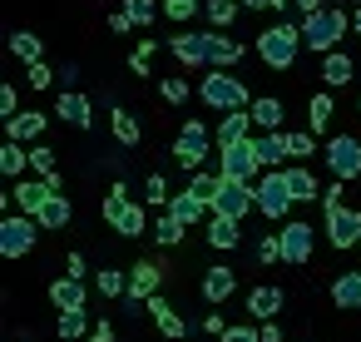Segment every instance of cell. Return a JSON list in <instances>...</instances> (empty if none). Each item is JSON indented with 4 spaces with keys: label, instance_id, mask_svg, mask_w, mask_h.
I'll return each instance as SVG.
<instances>
[{
    "label": "cell",
    "instance_id": "cell-1",
    "mask_svg": "<svg viewBox=\"0 0 361 342\" xmlns=\"http://www.w3.org/2000/svg\"><path fill=\"white\" fill-rule=\"evenodd\" d=\"M346 25H351V16H346V11L322 6V11H307V16H302V40H307V50L326 55V50H336V45H341Z\"/></svg>",
    "mask_w": 361,
    "mask_h": 342
},
{
    "label": "cell",
    "instance_id": "cell-2",
    "mask_svg": "<svg viewBox=\"0 0 361 342\" xmlns=\"http://www.w3.org/2000/svg\"><path fill=\"white\" fill-rule=\"evenodd\" d=\"M198 95H203V105H208V110H243V105H252V95H247L243 75H228V65H208V75H203Z\"/></svg>",
    "mask_w": 361,
    "mask_h": 342
},
{
    "label": "cell",
    "instance_id": "cell-3",
    "mask_svg": "<svg viewBox=\"0 0 361 342\" xmlns=\"http://www.w3.org/2000/svg\"><path fill=\"white\" fill-rule=\"evenodd\" d=\"M302 25H287V20H277V25H267L262 35H257V55L272 65V70H287L297 55H302Z\"/></svg>",
    "mask_w": 361,
    "mask_h": 342
},
{
    "label": "cell",
    "instance_id": "cell-4",
    "mask_svg": "<svg viewBox=\"0 0 361 342\" xmlns=\"http://www.w3.org/2000/svg\"><path fill=\"white\" fill-rule=\"evenodd\" d=\"M218 174H228V179H247V184H257V179L267 174L262 159H257L252 134H247V139H233V144H218Z\"/></svg>",
    "mask_w": 361,
    "mask_h": 342
},
{
    "label": "cell",
    "instance_id": "cell-5",
    "mask_svg": "<svg viewBox=\"0 0 361 342\" xmlns=\"http://www.w3.org/2000/svg\"><path fill=\"white\" fill-rule=\"evenodd\" d=\"M35 238H40V218L35 213H6L0 218V253L6 258H25L30 248H35Z\"/></svg>",
    "mask_w": 361,
    "mask_h": 342
},
{
    "label": "cell",
    "instance_id": "cell-6",
    "mask_svg": "<svg viewBox=\"0 0 361 342\" xmlns=\"http://www.w3.org/2000/svg\"><path fill=\"white\" fill-rule=\"evenodd\" d=\"M292 189H287V174L282 169H267L262 179H257V213H267L272 223H287V213H292Z\"/></svg>",
    "mask_w": 361,
    "mask_h": 342
},
{
    "label": "cell",
    "instance_id": "cell-7",
    "mask_svg": "<svg viewBox=\"0 0 361 342\" xmlns=\"http://www.w3.org/2000/svg\"><path fill=\"white\" fill-rule=\"evenodd\" d=\"M257 208V184L247 179H218V194H213V213H228V218H247Z\"/></svg>",
    "mask_w": 361,
    "mask_h": 342
},
{
    "label": "cell",
    "instance_id": "cell-8",
    "mask_svg": "<svg viewBox=\"0 0 361 342\" xmlns=\"http://www.w3.org/2000/svg\"><path fill=\"white\" fill-rule=\"evenodd\" d=\"M213 139H218V134H208L198 119H188V124L178 129V139H173V159L193 174V169H203V159L213 154Z\"/></svg>",
    "mask_w": 361,
    "mask_h": 342
},
{
    "label": "cell",
    "instance_id": "cell-9",
    "mask_svg": "<svg viewBox=\"0 0 361 342\" xmlns=\"http://www.w3.org/2000/svg\"><path fill=\"white\" fill-rule=\"evenodd\" d=\"M326 169H331V179H356L361 174V139L356 134L326 139Z\"/></svg>",
    "mask_w": 361,
    "mask_h": 342
},
{
    "label": "cell",
    "instance_id": "cell-10",
    "mask_svg": "<svg viewBox=\"0 0 361 342\" xmlns=\"http://www.w3.org/2000/svg\"><path fill=\"white\" fill-rule=\"evenodd\" d=\"M277 238H282V263H307L312 258V243H317V228L302 223V218H287Z\"/></svg>",
    "mask_w": 361,
    "mask_h": 342
},
{
    "label": "cell",
    "instance_id": "cell-11",
    "mask_svg": "<svg viewBox=\"0 0 361 342\" xmlns=\"http://www.w3.org/2000/svg\"><path fill=\"white\" fill-rule=\"evenodd\" d=\"M326 238H331V248H356L361 243V213L356 208H326Z\"/></svg>",
    "mask_w": 361,
    "mask_h": 342
},
{
    "label": "cell",
    "instance_id": "cell-12",
    "mask_svg": "<svg viewBox=\"0 0 361 342\" xmlns=\"http://www.w3.org/2000/svg\"><path fill=\"white\" fill-rule=\"evenodd\" d=\"M45 124H50V114H40V110H20V114L6 119V134L20 139V144H35V139H45Z\"/></svg>",
    "mask_w": 361,
    "mask_h": 342
},
{
    "label": "cell",
    "instance_id": "cell-13",
    "mask_svg": "<svg viewBox=\"0 0 361 342\" xmlns=\"http://www.w3.org/2000/svg\"><path fill=\"white\" fill-rule=\"evenodd\" d=\"M252 144H257L262 169H282V159H292L287 154V129H262V134H252Z\"/></svg>",
    "mask_w": 361,
    "mask_h": 342
},
{
    "label": "cell",
    "instance_id": "cell-14",
    "mask_svg": "<svg viewBox=\"0 0 361 342\" xmlns=\"http://www.w3.org/2000/svg\"><path fill=\"white\" fill-rule=\"evenodd\" d=\"M45 199H50V184H45V179H20V184L11 189V204H16L20 213H35V218H40Z\"/></svg>",
    "mask_w": 361,
    "mask_h": 342
},
{
    "label": "cell",
    "instance_id": "cell-15",
    "mask_svg": "<svg viewBox=\"0 0 361 342\" xmlns=\"http://www.w3.org/2000/svg\"><path fill=\"white\" fill-rule=\"evenodd\" d=\"M198 288H203V297H208V302H223L228 293H238V268L213 263V268L203 273V283H198Z\"/></svg>",
    "mask_w": 361,
    "mask_h": 342
},
{
    "label": "cell",
    "instance_id": "cell-16",
    "mask_svg": "<svg viewBox=\"0 0 361 342\" xmlns=\"http://www.w3.org/2000/svg\"><path fill=\"white\" fill-rule=\"evenodd\" d=\"M159 283H164V268H159V263L144 258V263L129 268V297H144V302H149V297L159 293Z\"/></svg>",
    "mask_w": 361,
    "mask_h": 342
},
{
    "label": "cell",
    "instance_id": "cell-17",
    "mask_svg": "<svg viewBox=\"0 0 361 342\" xmlns=\"http://www.w3.org/2000/svg\"><path fill=\"white\" fill-rule=\"evenodd\" d=\"M50 302L60 307V312H75V307H90V293H85V278H60L55 288H50Z\"/></svg>",
    "mask_w": 361,
    "mask_h": 342
},
{
    "label": "cell",
    "instance_id": "cell-18",
    "mask_svg": "<svg viewBox=\"0 0 361 342\" xmlns=\"http://www.w3.org/2000/svg\"><path fill=\"white\" fill-rule=\"evenodd\" d=\"M144 312H154V322H159V332H164V337H173V342H178V337L188 332V327H183V317L173 312V302H169L164 293H154V297L144 302Z\"/></svg>",
    "mask_w": 361,
    "mask_h": 342
},
{
    "label": "cell",
    "instance_id": "cell-19",
    "mask_svg": "<svg viewBox=\"0 0 361 342\" xmlns=\"http://www.w3.org/2000/svg\"><path fill=\"white\" fill-rule=\"evenodd\" d=\"M55 114L60 119H70V124H80V129H90V100L80 95V90H60V100H55Z\"/></svg>",
    "mask_w": 361,
    "mask_h": 342
},
{
    "label": "cell",
    "instance_id": "cell-20",
    "mask_svg": "<svg viewBox=\"0 0 361 342\" xmlns=\"http://www.w3.org/2000/svg\"><path fill=\"white\" fill-rule=\"evenodd\" d=\"M257 124H252V110H223V124H218V144H233V139H247Z\"/></svg>",
    "mask_w": 361,
    "mask_h": 342
},
{
    "label": "cell",
    "instance_id": "cell-21",
    "mask_svg": "<svg viewBox=\"0 0 361 342\" xmlns=\"http://www.w3.org/2000/svg\"><path fill=\"white\" fill-rule=\"evenodd\" d=\"M282 174H287V189H292V199H297V204H312V199H322V189H317V174H312V169H302L297 159H292Z\"/></svg>",
    "mask_w": 361,
    "mask_h": 342
},
{
    "label": "cell",
    "instance_id": "cell-22",
    "mask_svg": "<svg viewBox=\"0 0 361 342\" xmlns=\"http://www.w3.org/2000/svg\"><path fill=\"white\" fill-rule=\"evenodd\" d=\"M169 213H173V218H183V223L193 228V223H203V213H213V204H203L193 189H183V194H173V199H169Z\"/></svg>",
    "mask_w": 361,
    "mask_h": 342
},
{
    "label": "cell",
    "instance_id": "cell-23",
    "mask_svg": "<svg viewBox=\"0 0 361 342\" xmlns=\"http://www.w3.org/2000/svg\"><path fill=\"white\" fill-rule=\"evenodd\" d=\"M25 169H30V144H20V139L6 134V144H0V174H6V179H20Z\"/></svg>",
    "mask_w": 361,
    "mask_h": 342
},
{
    "label": "cell",
    "instance_id": "cell-24",
    "mask_svg": "<svg viewBox=\"0 0 361 342\" xmlns=\"http://www.w3.org/2000/svg\"><path fill=\"white\" fill-rule=\"evenodd\" d=\"M238 60H243V40L213 30V35H208V65H228V70H233Z\"/></svg>",
    "mask_w": 361,
    "mask_h": 342
},
{
    "label": "cell",
    "instance_id": "cell-25",
    "mask_svg": "<svg viewBox=\"0 0 361 342\" xmlns=\"http://www.w3.org/2000/svg\"><path fill=\"white\" fill-rule=\"evenodd\" d=\"M169 50H173L183 65H208V35H173Z\"/></svg>",
    "mask_w": 361,
    "mask_h": 342
},
{
    "label": "cell",
    "instance_id": "cell-26",
    "mask_svg": "<svg viewBox=\"0 0 361 342\" xmlns=\"http://www.w3.org/2000/svg\"><path fill=\"white\" fill-rule=\"evenodd\" d=\"M247 110H252V124H257V129H282V119H287V105H282V100H272V95L252 100Z\"/></svg>",
    "mask_w": 361,
    "mask_h": 342
},
{
    "label": "cell",
    "instance_id": "cell-27",
    "mask_svg": "<svg viewBox=\"0 0 361 342\" xmlns=\"http://www.w3.org/2000/svg\"><path fill=\"white\" fill-rule=\"evenodd\" d=\"M331 302L346 307V312H356V307H361V273H336V283H331Z\"/></svg>",
    "mask_w": 361,
    "mask_h": 342
},
{
    "label": "cell",
    "instance_id": "cell-28",
    "mask_svg": "<svg viewBox=\"0 0 361 342\" xmlns=\"http://www.w3.org/2000/svg\"><path fill=\"white\" fill-rule=\"evenodd\" d=\"M351 75H356L351 55H341V50H326V55H322V80H326L331 90H336V85H346Z\"/></svg>",
    "mask_w": 361,
    "mask_h": 342
},
{
    "label": "cell",
    "instance_id": "cell-29",
    "mask_svg": "<svg viewBox=\"0 0 361 342\" xmlns=\"http://www.w3.org/2000/svg\"><path fill=\"white\" fill-rule=\"evenodd\" d=\"M238 223H243V218L213 213V218H208V243H213V248H238V238H243V233H238Z\"/></svg>",
    "mask_w": 361,
    "mask_h": 342
},
{
    "label": "cell",
    "instance_id": "cell-30",
    "mask_svg": "<svg viewBox=\"0 0 361 342\" xmlns=\"http://www.w3.org/2000/svg\"><path fill=\"white\" fill-rule=\"evenodd\" d=\"M247 312L262 322V317H277L282 312V288H252L247 293Z\"/></svg>",
    "mask_w": 361,
    "mask_h": 342
},
{
    "label": "cell",
    "instance_id": "cell-31",
    "mask_svg": "<svg viewBox=\"0 0 361 342\" xmlns=\"http://www.w3.org/2000/svg\"><path fill=\"white\" fill-rule=\"evenodd\" d=\"M109 129H114V139H119L124 149H134V144L144 139V129H139V119H134L129 110H114V119H109Z\"/></svg>",
    "mask_w": 361,
    "mask_h": 342
},
{
    "label": "cell",
    "instance_id": "cell-32",
    "mask_svg": "<svg viewBox=\"0 0 361 342\" xmlns=\"http://www.w3.org/2000/svg\"><path fill=\"white\" fill-rule=\"evenodd\" d=\"M70 213H75V208H70V199H65V194H50V199H45V208H40V228H65V223H70Z\"/></svg>",
    "mask_w": 361,
    "mask_h": 342
},
{
    "label": "cell",
    "instance_id": "cell-33",
    "mask_svg": "<svg viewBox=\"0 0 361 342\" xmlns=\"http://www.w3.org/2000/svg\"><path fill=\"white\" fill-rule=\"evenodd\" d=\"M114 228H119L124 238H139V233H149V213H144L139 204H124L119 218H114Z\"/></svg>",
    "mask_w": 361,
    "mask_h": 342
},
{
    "label": "cell",
    "instance_id": "cell-34",
    "mask_svg": "<svg viewBox=\"0 0 361 342\" xmlns=\"http://www.w3.org/2000/svg\"><path fill=\"white\" fill-rule=\"evenodd\" d=\"M183 233H188V223L183 218H173L169 208L159 213V223H154V238H159V248H173V243H183Z\"/></svg>",
    "mask_w": 361,
    "mask_h": 342
},
{
    "label": "cell",
    "instance_id": "cell-35",
    "mask_svg": "<svg viewBox=\"0 0 361 342\" xmlns=\"http://www.w3.org/2000/svg\"><path fill=\"white\" fill-rule=\"evenodd\" d=\"M55 332H60L65 342H75V337H85V332H94V327H90V307H75V312H60V322H55Z\"/></svg>",
    "mask_w": 361,
    "mask_h": 342
},
{
    "label": "cell",
    "instance_id": "cell-36",
    "mask_svg": "<svg viewBox=\"0 0 361 342\" xmlns=\"http://www.w3.org/2000/svg\"><path fill=\"white\" fill-rule=\"evenodd\" d=\"M11 50H16V60H25V65H30V60H45V40L30 35V30H16V35H11Z\"/></svg>",
    "mask_w": 361,
    "mask_h": 342
},
{
    "label": "cell",
    "instance_id": "cell-37",
    "mask_svg": "<svg viewBox=\"0 0 361 342\" xmlns=\"http://www.w3.org/2000/svg\"><path fill=\"white\" fill-rule=\"evenodd\" d=\"M331 95L322 90V95H312V105H307V124H312V134H326V124H331Z\"/></svg>",
    "mask_w": 361,
    "mask_h": 342
},
{
    "label": "cell",
    "instance_id": "cell-38",
    "mask_svg": "<svg viewBox=\"0 0 361 342\" xmlns=\"http://www.w3.org/2000/svg\"><path fill=\"white\" fill-rule=\"evenodd\" d=\"M94 288H99L104 297H129V273H119V268H99V273H94Z\"/></svg>",
    "mask_w": 361,
    "mask_h": 342
},
{
    "label": "cell",
    "instance_id": "cell-39",
    "mask_svg": "<svg viewBox=\"0 0 361 342\" xmlns=\"http://www.w3.org/2000/svg\"><path fill=\"white\" fill-rule=\"evenodd\" d=\"M238 11H243L238 0H208V25H213V30H228V25L238 20Z\"/></svg>",
    "mask_w": 361,
    "mask_h": 342
},
{
    "label": "cell",
    "instance_id": "cell-40",
    "mask_svg": "<svg viewBox=\"0 0 361 342\" xmlns=\"http://www.w3.org/2000/svg\"><path fill=\"white\" fill-rule=\"evenodd\" d=\"M287 154H292L297 164H302V159H312V154H317V134H312V129H297V134H287Z\"/></svg>",
    "mask_w": 361,
    "mask_h": 342
},
{
    "label": "cell",
    "instance_id": "cell-41",
    "mask_svg": "<svg viewBox=\"0 0 361 342\" xmlns=\"http://www.w3.org/2000/svg\"><path fill=\"white\" fill-rule=\"evenodd\" d=\"M25 80H30L35 90H50V85L60 80V70H50L45 60H30V65H25Z\"/></svg>",
    "mask_w": 361,
    "mask_h": 342
},
{
    "label": "cell",
    "instance_id": "cell-42",
    "mask_svg": "<svg viewBox=\"0 0 361 342\" xmlns=\"http://www.w3.org/2000/svg\"><path fill=\"white\" fill-rule=\"evenodd\" d=\"M30 169H35V174H55V149H50L45 139L30 144Z\"/></svg>",
    "mask_w": 361,
    "mask_h": 342
},
{
    "label": "cell",
    "instance_id": "cell-43",
    "mask_svg": "<svg viewBox=\"0 0 361 342\" xmlns=\"http://www.w3.org/2000/svg\"><path fill=\"white\" fill-rule=\"evenodd\" d=\"M218 179L223 174H203V169H193V179H188V189L203 199V204H213V194H218Z\"/></svg>",
    "mask_w": 361,
    "mask_h": 342
},
{
    "label": "cell",
    "instance_id": "cell-44",
    "mask_svg": "<svg viewBox=\"0 0 361 342\" xmlns=\"http://www.w3.org/2000/svg\"><path fill=\"white\" fill-rule=\"evenodd\" d=\"M144 199H149L154 208H169V199H173V194H169V179H164V174H149V184H144Z\"/></svg>",
    "mask_w": 361,
    "mask_h": 342
},
{
    "label": "cell",
    "instance_id": "cell-45",
    "mask_svg": "<svg viewBox=\"0 0 361 342\" xmlns=\"http://www.w3.org/2000/svg\"><path fill=\"white\" fill-rule=\"evenodd\" d=\"M159 6H164V0H124V11H129L139 25H149V20L159 16Z\"/></svg>",
    "mask_w": 361,
    "mask_h": 342
},
{
    "label": "cell",
    "instance_id": "cell-46",
    "mask_svg": "<svg viewBox=\"0 0 361 342\" xmlns=\"http://www.w3.org/2000/svg\"><path fill=\"white\" fill-rule=\"evenodd\" d=\"M346 184H351V179H331V184L322 189V213H326V208H341V204H346Z\"/></svg>",
    "mask_w": 361,
    "mask_h": 342
},
{
    "label": "cell",
    "instance_id": "cell-47",
    "mask_svg": "<svg viewBox=\"0 0 361 342\" xmlns=\"http://www.w3.org/2000/svg\"><path fill=\"white\" fill-rule=\"evenodd\" d=\"M164 16L183 25V20H193V16H198V0H164Z\"/></svg>",
    "mask_w": 361,
    "mask_h": 342
},
{
    "label": "cell",
    "instance_id": "cell-48",
    "mask_svg": "<svg viewBox=\"0 0 361 342\" xmlns=\"http://www.w3.org/2000/svg\"><path fill=\"white\" fill-rule=\"evenodd\" d=\"M159 95H164L169 105H183V100H188V80H178V75H169V80L159 85Z\"/></svg>",
    "mask_w": 361,
    "mask_h": 342
},
{
    "label": "cell",
    "instance_id": "cell-49",
    "mask_svg": "<svg viewBox=\"0 0 361 342\" xmlns=\"http://www.w3.org/2000/svg\"><path fill=\"white\" fill-rule=\"evenodd\" d=\"M11 114H20V95H16V85H0V119H11Z\"/></svg>",
    "mask_w": 361,
    "mask_h": 342
},
{
    "label": "cell",
    "instance_id": "cell-50",
    "mask_svg": "<svg viewBox=\"0 0 361 342\" xmlns=\"http://www.w3.org/2000/svg\"><path fill=\"white\" fill-rule=\"evenodd\" d=\"M257 258H262V263H282V238H277V233H267V238L257 243Z\"/></svg>",
    "mask_w": 361,
    "mask_h": 342
},
{
    "label": "cell",
    "instance_id": "cell-51",
    "mask_svg": "<svg viewBox=\"0 0 361 342\" xmlns=\"http://www.w3.org/2000/svg\"><path fill=\"white\" fill-rule=\"evenodd\" d=\"M223 342H262V327H252V322H243V327H228V332H223Z\"/></svg>",
    "mask_w": 361,
    "mask_h": 342
},
{
    "label": "cell",
    "instance_id": "cell-52",
    "mask_svg": "<svg viewBox=\"0 0 361 342\" xmlns=\"http://www.w3.org/2000/svg\"><path fill=\"white\" fill-rule=\"evenodd\" d=\"M238 6H243V11H277V16H282L292 0H238Z\"/></svg>",
    "mask_w": 361,
    "mask_h": 342
},
{
    "label": "cell",
    "instance_id": "cell-53",
    "mask_svg": "<svg viewBox=\"0 0 361 342\" xmlns=\"http://www.w3.org/2000/svg\"><path fill=\"white\" fill-rule=\"evenodd\" d=\"M134 25H139V20H134L129 11H114V16H109V30H114V35H129Z\"/></svg>",
    "mask_w": 361,
    "mask_h": 342
},
{
    "label": "cell",
    "instance_id": "cell-54",
    "mask_svg": "<svg viewBox=\"0 0 361 342\" xmlns=\"http://www.w3.org/2000/svg\"><path fill=\"white\" fill-rule=\"evenodd\" d=\"M262 342H287L282 327H277V317H262Z\"/></svg>",
    "mask_w": 361,
    "mask_h": 342
},
{
    "label": "cell",
    "instance_id": "cell-55",
    "mask_svg": "<svg viewBox=\"0 0 361 342\" xmlns=\"http://www.w3.org/2000/svg\"><path fill=\"white\" fill-rule=\"evenodd\" d=\"M65 268H70L75 278H85V273H90V263H85V253H70V258H65Z\"/></svg>",
    "mask_w": 361,
    "mask_h": 342
},
{
    "label": "cell",
    "instance_id": "cell-56",
    "mask_svg": "<svg viewBox=\"0 0 361 342\" xmlns=\"http://www.w3.org/2000/svg\"><path fill=\"white\" fill-rule=\"evenodd\" d=\"M60 85L75 90V85H80V65H65V70H60Z\"/></svg>",
    "mask_w": 361,
    "mask_h": 342
},
{
    "label": "cell",
    "instance_id": "cell-57",
    "mask_svg": "<svg viewBox=\"0 0 361 342\" xmlns=\"http://www.w3.org/2000/svg\"><path fill=\"white\" fill-rule=\"evenodd\" d=\"M90 342H114V327H109V322H94V332H90Z\"/></svg>",
    "mask_w": 361,
    "mask_h": 342
},
{
    "label": "cell",
    "instance_id": "cell-58",
    "mask_svg": "<svg viewBox=\"0 0 361 342\" xmlns=\"http://www.w3.org/2000/svg\"><path fill=\"white\" fill-rule=\"evenodd\" d=\"M203 327H208V332H218V337H223V332H228V322H223V317H218V312H208V317H203Z\"/></svg>",
    "mask_w": 361,
    "mask_h": 342
},
{
    "label": "cell",
    "instance_id": "cell-59",
    "mask_svg": "<svg viewBox=\"0 0 361 342\" xmlns=\"http://www.w3.org/2000/svg\"><path fill=\"white\" fill-rule=\"evenodd\" d=\"M154 50H159V40H154V35H149V40H139V50H134V55H139V60H149V55H154Z\"/></svg>",
    "mask_w": 361,
    "mask_h": 342
},
{
    "label": "cell",
    "instance_id": "cell-60",
    "mask_svg": "<svg viewBox=\"0 0 361 342\" xmlns=\"http://www.w3.org/2000/svg\"><path fill=\"white\" fill-rule=\"evenodd\" d=\"M292 6H297V11L307 16V11H322V0H292Z\"/></svg>",
    "mask_w": 361,
    "mask_h": 342
},
{
    "label": "cell",
    "instance_id": "cell-61",
    "mask_svg": "<svg viewBox=\"0 0 361 342\" xmlns=\"http://www.w3.org/2000/svg\"><path fill=\"white\" fill-rule=\"evenodd\" d=\"M351 25H356V35H361V11H356V16H351Z\"/></svg>",
    "mask_w": 361,
    "mask_h": 342
},
{
    "label": "cell",
    "instance_id": "cell-62",
    "mask_svg": "<svg viewBox=\"0 0 361 342\" xmlns=\"http://www.w3.org/2000/svg\"><path fill=\"white\" fill-rule=\"evenodd\" d=\"M356 114H361V105H356Z\"/></svg>",
    "mask_w": 361,
    "mask_h": 342
}]
</instances>
